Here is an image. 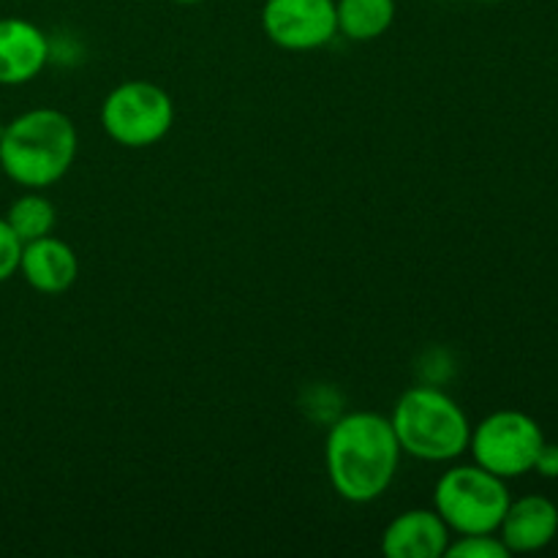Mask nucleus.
<instances>
[{"mask_svg":"<svg viewBox=\"0 0 558 558\" xmlns=\"http://www.w3.org/2000/svg\"><path fill=\"white\" fill-rule=\"evenodd\" d=\"M3 218L9 221V227L14 229V234L22 243H31V240L52 234L58 213H54V205L47 196L33 191V194H22L20 199L11 202L9 213Z\"/></svg>","mask_w":558,"mask_h":558,"instance_id":"nucleus-13","label":"nucleus"},{"mask_svg":"<svg viewBox=\"0 0 558 558\" xmlns=\"http://www.w3.org/2000/svg\"><path fill=\"white\" fill-rule=\"evenodd\" d=\"M532 472H537L545 480H558V445L545 441L537 452V461H534Z\"/></svg>","mask_w":558,"mask_h":558,"instance_id":"nucleus-16","label":"nucleus"},{"mask_svg":"<svg viewBox=\"0 0 558 558\" xmlns=\"http://www.w3.org/2000/svg\"><path fill=\"white\" fill-rule=\"evenodd\" d=\"M558 534V507L545 496H523L507 507L499 537L510 554H537Z\"/></svg>","mask_w":558,"mask_h":558,"instance_id":"nucleus-9","label":"nucleus"},{"mask_svg":"<svg viewBox=\"0 0 558 558\" xmlns=\"http://www.w3.org/2000/svg\"><path fill=\"white\" fill-rule=\"evenodd\" d=\"M49 60L44 31L20 16L0 20V85H25L36 80Z\"/></svg>","mask_w":558,"mask_h":558,"instance_id":"nucleus-8","label":"nucleus"},{"mask_svg":"<svg viewBox=\"0 0 558 558\" xmlns=\"http://www.w3.org/2000/svg\"><path fill=\"white\" fill-rule=\"evenodd\" d=\"M22 278L41 294H60L74 287L80 276V259L74 248L54 234L22 243L20 270Z\"/></svg>","mask_w":558,"mask_h":558,"instance_id":"nucleus-11","label":"nucleus"},{"mask_svg":"<svg viewBox=\"0 0 558 558\" xmlns=\"http://www.w3.org/2000/svg\"><path fill=\"white\" fill-rule=\"evenodd\" d=\"M172 3H180V5H194V3H202V0H172Z\"/></svg>","mask_w":558,"mask_h":558,"instance_id":"nucleus-17","label":"nucleus"},{"mask_svg":"<svg viewBox=\"0 0 558 558\" xmlns=\"http://www.w3.org/2000/svg\"><path fill=\"white\" fill-rule=\"evenodd\" d=\"M480 3H499V0H480Z\"/></svg>","mask_w":558,"mask_h":558,"instance_id":"nucleus-18","label":"nucleus"},{"mask_svg":"<svg viewBox=\"0 0 558 558\" xmlns=\"http://www.w3.org/2000/svg\"><path fill=\"white\" fill-rule=\"evenodd\" d=\"M447 558H507L510 550L496 534H461L447 545Z\"/></svg>","mask_w":558,"mask_h":558,"instance_id":"nucleus-14","label":"nucleus"},{"mask_svg":"<svg viewBox=\"0 0 558 558\" xmlns=\"http://www.w3.org/2000/svg\"><path fill=\"white\" fill-rule=\"evenodd\" d=\"M447 545L450 526L436 510L401 512L381 534V550L390 558H441Z\"/></svg>","mask_w":558,"mask_h":558,"instance_id":"nucleus-10","label":"nucleus"},{"mask_svg":"<svg viewBox=\"0 0 558 558\" xmlns=\"http://www.w3.org/2000/svg\"><path fill=\"white\" fill-rule=\"evenodd\" d=\"M76 129L60 109H27L0 131V169L25 189H47L71 169Z\"/></svg>","mask_w":558,"mask_h":558,"instance_id":"nucleus-2","label":"nucleus"},{"mask_svg":"<svg viewBox=\"0 0 558 558\" xmlns=\"http://www.w3.org/2000/svg\"><path fill=\"white\" fill-rule=\"evenodd\" d=\"M401 461V445L387 417L352 412L332 423L325 441L327 477L343 501L368 505L392 485Z\"/></svg>","mask_w":558,"mask_h":558,"instance_id":"nucleus-1","label":"nucleus"},{"mask_svg":"<svg viewBox=\"0 0 558 558\" xmlns=\"http://www.w3.org/2000/svg\"><path fill=\"white\" fill-rule=\"evenodd\" d=\"M392 430L401 452L428 463H447L469 450L472 425L447 392L430 385L412 387L392 409Z\"/></svg>","mask_w":558,"mask_h":558,"instance_id":"nucleus-3","label":"nucleus"},{"mask_svg":"<svg viewBox=\"0 0 558 558\" xmlns=\"http://www.w3.org/2000/svg\"><path fill=\"white\" fill-rule=\"evenodd\" d=\"M336 22L349 41H374L396 22V0H336Z\"/></svg>","mask_w":558,"mask_h":558,"instance_id":"nucleus-12","label":"nucleus"},{"mask_svg":"<svg viewBox=\"0 0 558 558\" xmlns=\"http://www.w3.org/2000/svg\"><path fill=\"white\" fill-rule=\"evenodd\" d=\"M262 27L276 47L289 52L319 49L338 33L336 0H265Z\"/></svg>","mask_w":558,"mask_h":558,"instance_id":"nucleus-7","label":"nucleus"},{"mask_svg":"<svg viewBox=\"0 0 558 558\" xmlns=\"http://www.w3.org/2000/svg\"><path fill=\"white\" fill-rule=\"evenodd\" d=\"M174 104L161 85L129 80L114 87L101 104V125L109 140L123 147H147L169 134Z\"/></svg>","mask_w":558,"mask_h":558,"instance_id":"nucleus-5","label":"nucleus"},{"mask_svg":"<svg viewBox=\"0 0 558 558\" xmlns=\"http://www.w3.org/2000/svg\"><path fill=\"white\" fill-rule=\"evenodd\" d=\"M543 445L545 436L537 420L515 409L488 414L477 428H472V439H469L474 463L501 480L532 472Z\"/></svg>","mask_w":558,"mask_h":558,"instance_id":"nucleus-6","label":"nucleus"},{"mask_svg":"<svg viewBox=\"0 0 558 558\" xmlns=\"http://www.w3.org/2000/svg\"><path fill=\"white\" fill-rule=\"evenodd\" d=\"M22 256V240L16 238L14 229L9 227L5 218H0V283L9 281L16 270H20Z\"/></svg>","mask_w":558,"mask_h":558,"instance_id":"nucleus-15","label":"nucleus"},{"mask_svg":"<svg viewBox=\"0 0 558 558\" xmlns=\"http://www.w3.org/2000/svg\"><path fill=\"white\" fill-rule=\"evenodd\" d=\"M510 507L505 480L477 466H452L434 488V510L456 534H496Z\"/></svg>","mask_w":558,"mask_h":558,"instance_id":"nucleus-4","label":"nucleus"}]
</instances>
